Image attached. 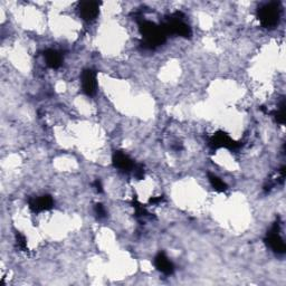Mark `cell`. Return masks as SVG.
<instances>
[{
    "label": "cell",
    "instance_id": "cell-1",
    "mask_svg": "<svg viewBox=\"0 0 286 286\" xmlns=\"http://www.w3.org/2000/svg\"><path fill=\"white\" fill-rule=\"evenodd\" d=\"M140 30L143 37V44L147 47L155 48L157 46H160L165 43L167 35L165 28L158 27L153 23L143 20L140 23Z\"/></svg>",
    "mask_w": 286,
    "mask_h": 286
},
{
    "label": "cell",
    "instance_id": "cell-2",
    "mask_svg": "<svg viewBox=\"0 0 286 286\" xmlns=\"http://www.w3.org/2000/svg\"><path fill=\"white\" fill-rule=\"evenodd\" d=\"M279 17V10L276 4H267L258 10V19L264 27L276 26Z\"/></svg>",
    "mask_w": 286,
    "mask_h": 286
},
{
    "label": "cell",
    "instance_id": "cell-3",
    "mask_svg": "<svg viewBox=\"0 0 286 286\" xmlns=\"http://www.w3.org/2000/svg\"><path fill=\"white\" fill-rule=\"evenodd\" d=\"M166 33H171L181 37H189L191 35V29L188 25L183 22L182 18L175 17L172 18L165 27Z\"/></svg>",
    "mask_w": 286,
    "mask_h": 286
},
{
    "label": "cell",
    "instance_id": "cell-4",
    "mask_svg": "<svg viewBox=\"0 0 286 286\" xmlns=\"http://www.w3.org/2000/svg\"><path fill=\"white\" fill-rule=\"evenodd\" d=\"M82 89L83 92L89 96L94 95L98 89V82H96V74L94 70L86 69L82 74Z\"/></svg>",
    "mask_w": 286,
    "mask_h": 286
},
{
    "label": "cell",
    "instance_id": "cell-5",
    "mask_svg": "<svg viewBox=\"0 0 286 286\" xmlns=\"http://www.w3.org/2000/svg\"><path fill=\"white\" fill-rule=\"evenodd\" d=\"M100 4L96 2H83L80 4V15L86 22H92L99 15Z\"/></svg>",
    "mask_w": 286,
    "mask_h": 286
},
{
    "label": "cell",
    "instance_id": "cell-6",
    "mask_svg": "<svg viewBox=\"0 0 286 286\" xmlns=\"http://www.w3.org/2000/svg\"><path fill=\"white\" fill-rule=\"evenodd\" d=\"M267 243L269 245V247L272 248L274 252H276L278 254H283L285 252V243L283 241V238L280 237L278 226L275 225L267 235Z\"/></svg>",
    "mask_w": 286,
    "mask_h": 286
},
{
    "label": "cell",
    "instance_id": "cell-7",
    "mask_svg": "<svg viewBox=\"0 0 286 286\" xmlns=\"http://www.w3.org/2000/svg\"><path fill=\"white\" fill-rule=\"evenodd\" d=\"M113 163L115 168L123 171H133L135 167L133 160H132L129 156L125 155L124 152H120V151L114 153Z\"/></svg>",
    "mask_w": 286,
    "mask_h": 286
},
{
    "label": "cell",
    "instance_id": "cell-8",
    "mask_svg": "<svg viewBox=\"0 0 286 286\" xmlns=\"http://www.w3.org/2000/svg\"><path fill=\"white\" fill-rule=\"evenodd\" d=\"M210 143L214 148H228V149H235V148L238 147L237 143L235 142L228 134L224 133V132H217V133L211 137Z\"/></svg>",
    "mask_w": 286,
    "mask_h": 286
},
{
    "label": "cell",
    "instance_id": "cell-9",
    "mask_svg": "<svg viewBox=\"0 0 286 286\" xmlns=\"http://www.w3.org/2000/svg\"><path fill=\"white\" fill-rule=\"evenodd\" d=\"M53 206H54V200L50 196H42L35 198L30 201V208H32L34 211L37 212L49 210L50 208H53Z\"/></svg>",
    "mask_w": 286,
    "mask_h": 286
},
{
    "label": "cell",
    "instance_id": "cell-10",
    "mask_svg": "<svg viewBox=\"0 0 286 286\" xmlns=\"http://www.w3.org/2000/svg\"><path fill=\"white\" fill-rule=\"evenodd\" d=\"M155 265H156V267L165 275H171L173 273V270H175V267H173V264L171 263V260L168 258L163 253H160L155 258Z\"/></svg>",
    "mask_w": 286,
    "mask_h": 286
},
{
    "label": "cell",
    "instance_id": "cell-11",
    "mask_svg": "<svg viewBox=\"0 0 286 286\" xmlns=\"http://www.w3.org/2000/svg\"><path fill=\"white\" fill-rule=\"evenodd\" d=\"M45 62L50 68H58L62 65V56L55 49H48L46 50L44 54Z\"/></svg>",
    "mask_w": 286,
    "mask_h": 286
},
{
    "label": "cell",
    "instance_id": "cell-12",
    "mask_svg": "<svg viewBox=\"0 0 286 286\" xmlns=\"http://www.w3.org/2000/svg\"><path fill=\"white\" fill-rule=\"evenodd\" d=\"M208 178H209V182H210V185L212 186L214 190L223 192L227 189L226 185H225V182L222 180V179H219L217 176L212 175V173H209Z\"/></svg>",
    "mask_w": 286,
    "mask_h": 286
},
{
    "label": "cell",
    "instance_id": "cell-13",
    "mask_svg": "<svg viewBox=\"0 0 286 286\" xmlns=\"http://www.w3.org/2000/svg\"><path fill=\"white\" fill-rule=\"evenodd\" d=\"M17 244L20 248H23V249L26 248V239H25L23 235H19V234L17 235Z\"/></svg>",
    "mask_w": 286,
    "mask_h": 286
},
{
    "label": "cell",
    "instance_id": "cell-14",
    "mask_svg": "<svg viewBox=\"0 0 286 286\" xmlns=\"http://www.w3.org/2000/svg\"><path fill=\"white\" fill-rule=\"evenodd\" d=\"M95 212L99 216V218L105 217V210H104V208L102 205H96L95 206Z\"/></svg>",
    "mask_w": 286,
    "mask_h": 286
}]
</instances>
